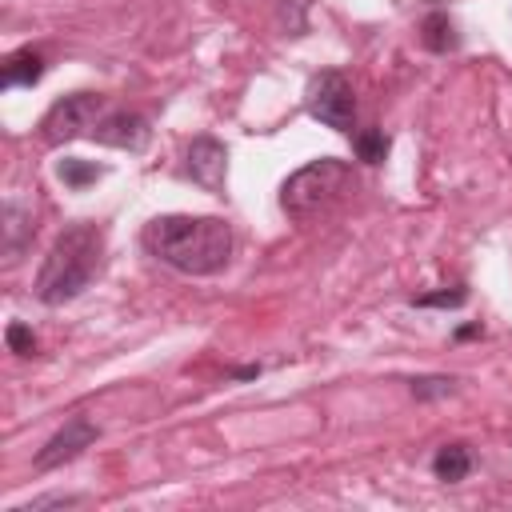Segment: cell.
Returning <instances> with one entry per match:
<instances>
[{
    "instance_id": "cell-1",
    "label": "cell",
    "mask_w": 512,
    "mask_h": 512,
    "mask_svg": "<svg viewBox=\"0 0 512 512\" xmlns=\"http://www.w3.org/2000/svg\"><path fill=\"white\" fill-rule=\"evenodd\" d=\"M144 248L184 276H212L232 260V228L220 216L172 212L144 224Z\"/></svg>"
},
{
    "instance_id": "cell-2",
    "label": "cell",
    "mask_w": 512,
    "mask_h": 512,
    "mask_svg": "<svg viewBox=\"0 0 512 512\" xmlns=\"http://www.w3.org/2000/svg\"><path fill=\"white\" fill-rule=\"evenodd\" d=\"M100 256H104V232L96 224H72L56 236V244L48 248L40 272H36V300L48 308H60L68 300H76L92 276L100 272Z\"/></svg>"
},
{
    "instance_id": "cell-3",
    "label": "cell",
    "mask_w": 512,
    "mask_h": 512,
    "mask_svg": "<svg viewBox=\"0 0 512 512\" xmlns=\"http://www.w3.org/2000/svg\"><path fill=\"white\" fill-rule=\"evenodd\" d=\"M356 188V176L344 160H312L304 168H296L284 184H280V208L292 220H312L320 212H328L336 200H344Z\"/></svg>"
},
{
    "instance_id": "cell-4",
    "label": "cell",
    "mask_w": 512,
    "mask_h": 512,
    "mask_svg": "<svg viewBox=\"0 0 512 512\" xmlns=\"http://www.w3.org/2000/svg\"><path fill=\"white\" fill-rule=\"evenodd\" d=\"M304 108L312 120L336 128V132H352V120H356V96H352V84L344 72L328 68V72H316L304 88Z\"/></svg>"
},
{
    "instance_id": "cell-5",
    "label": "cell",
    "mask_w": 512,
    "mask_h": 512,
    "mask_svg": "<svg viewBox=\"0 0 512 512\" xmlns=\"http://www.w3.org/2000/svg\"><path fill=\"white\" fill-rule=\"evenodd\" d=\"M100 112H104V96H96V92H72V96L56 100V104L44 112L40 136H44V144L76 140V136H84V132H96Z\"/></svg>"
},
{
    "instance_id": "cell-6",
    "label": "cell",
    "mask_w": 512,
    "mask_h": 512,
    "mask_svg": "<svg viewBox=\"0 0 512 512\" xmlns=\"http://www.w3.org/2000/svg\"><path fill=\"white\" fill-rule=\"evenodd\" d=\"M100 432H96V424L88 420V416H72L56 436H48V444L36 452V472H48V468H60V464H68V460H76L92 440H96Z\"/></svg>"
},
{
    "instance_id": "cell-7",
    "label": "cell",
    "mask_w": 512,
    "mask_h": 512,
    "mask_svg": "<svg viewBox=\"0 0 512 512\" xmlns=\"http://www.w3.org/2000/svg\"><path fill=\"white\" fill-rule=\"evenodd\" d=\"M224 172H228V152L220 140L200 136L188 148V176L204 188V192H220L224 188Z\"/></svg>"
},
{
    "instance_id": "cell-8",
    "label": "cell",
    "mask_w": 512,
    "mask_h": 512,
    "mask_svg": "<svg viewBox=\"0 0 512 512\" xmlns=\"http://www.w3.org/2000/svg\"><path fill=\"white\" fill-rule=\"evenodd\" d=\"M100 144H108V148H128V152H140L144 144H148V136H152V128H148V120L140 116V112H112V116H104L100 124H96V132H92Z\"/></svg>"
},
{
    "instance_id": "cell-9",
    "label": "cell",
    "mask_w": 512,
    "mask_h": 512,
    "mask_svg": "<svg viewBox=\"0 0 512 512\" xmlns=\"http://www.w3.org/2000/svg\"><path fill=\"white\" fill-rule=\"evenodd\" d=\"M28 236H32V216H28L16 200H8V204H4V260H8V264L20 260Z\"/></svg>"
},
{
    "instance_id": "cell-10",
    "label": "cell",
    "mask_w": 512,
    "mask_h": 512,
    "mask_svg": "<svg viewBox=\"0 0 512 512\" xmlns=\"http://www.w3.org/2000/svg\"><path fill=\"white\" fill-rule=\"evenodd\" d=\"M44 76V56L32 48H20L4 64V88H32Z\"/></svg>"
},
{
    "instance_id": "cell-11",
    "label": "cell",
    "mask_w": 512,
    "mask_h": 512,
    "mask_svg": "<svg viewBox=\"0 0 512 512\" xmlns=\"http://www.w3.org/2000/svg\"><path fill=\"white\" fill-rule=\"evenodd\" d=\"M432 472H436V480L456 484V480H464V476L472 472V452H468L464 444H444V448L432 456Z\"/></svg>"
},
{
    "instance_id": "cell-12",
    "label": "cell",
    "mask_w": 512,
    "mask_h": 512,
    "mask_svg": "<svg viewBox=\"0 0 512 512\" xmlns=\"http://www.w3.org/2000/svg\"><path fill=\"white\" fill-rule=\"evenodd\" d=\"M56 176H60L68 188H88V184H96V180L104 176V168H100V164H88V160H76V156H64V160L56 164Z\"/></svg>"
},
{
    "instance_id": "cell-13",
    "label": "cell",
    "mask_w": 512,
    "mask_h": 512,
    "mask_svg": "<svg viewBox=\"0 0 512 512\" xmlns=\"http://www.w3.org/2000/svg\"><path fill=\"white\" fill-rule=\"evenodd\" d=\"M424 44H428L432 52L456 48V28H452V20H448L444 12H432V16L424 20Z\"/></svg>"
},
{
    "instance_id": "cell-14",
    "label": "cell",
    "mask_w": 512,
    "mask_h": 512,
    "mask_svg": "<svg viewBox=\"0 0 512 512\" xmlns=\"http://www.w3.org/2000/svg\"><path fill=\"white\" fill-rule=\"evenodd\" d=\"M352 144H356V156H360L364 164H380V160L388 156V136H384L380 128L356 132V136H352Z\"/></svg>"
},
{
    "instance_id": "cell-15",
    "label": "cell",
    "mask_w": 512,
    "mask_h": 512,
    "mask_svg": "<svg viewBox=\"0 0 512 512\" xmlns=\"http://www.w3.org/2000/svg\"><path fill=\"white\" fill-rule=\"evenodd\" d=\"M8 348H12L16 356H32V352H36V336H32V328H24L20 320L8 324Z\"/></svg>"
},
{
    "instance_id": "cell-16",
    "label": "cell",
    "mask_w": 512,
    "mask_h": 512,
    "mask_svg": "<svg viewBox=\"0 0 512 512\" xmlns=\"http://www.w3.org/2000/svg\"><path fill=\"white\" fill-rule=\"evenodd\" d=\"M464 300H468V292H464V284H456L452 292H432V296H420L416 304H424V308H456Z\"/></svg>"
},
{
    "instance_id": "cell-17",
    "label": "cell",
    "mask_w": 512,
    "mask_h": 512,
    "mask_svg": "<svg viewBox=\"0 0 512 512\" xmlns=\"http://www.w3.org/2000/svg\"><path fill=\"white\" fill-rule=\"evenodd\" d=\"M452 376H428V380H412V392L416 396H448L452 392Z\"/></svg>"
},
{
    "instance_id": "cell-18",
    "label": "cell",
    "mask_w": 512,
    "mask_h": 512,
    "mask_svg": "<svg viewBox=\"0 0 512 512\" xmlns=\"http://www.w3.org/2000/svg\"><path fill=\"white\" fill-rule=\"evenodd\" d=\"M80 504V496H44V500H32L24 508H12V512H40V508H72Z\"/></svg>"
}]
</instances>
